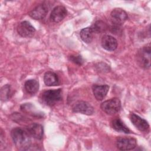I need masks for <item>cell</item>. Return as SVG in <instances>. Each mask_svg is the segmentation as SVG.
Segmentation results:
<instances>
[{"instance_id":"1","label":"cell","mask_w":151,"mask_h":151,"mask_svg":"<svg viewBox=\"0 0 151 151\" xmlns=\"http://www.w3.org/2000/svg\"><path fill=\"white\" fill-rule=\"evenodd\" d=\"M11 137L16 147L22 150H29L31 147V135L27 130L21 128H14L11 131Z\"/></svg>"},{"instance_id":"2","label":"cell","mask_w":151,"mask_h":151,"mask_svg":"<svg viewBox=\"0 0 151 151\" xmlns=\"http://www.w3.org/2000/svg\"><path fill=\"white\" fill-rule=\"evenodd\" d=\"M41 99L47 106H54L62 99V90L59 88L44 91L41 94Z\"/></svg>"},{"instance_id":"3","label":"cell","mask_w":151,"mask_h":151,"mask_svg":"<svg viewBox=\"0 0 151 151\" xmlns=\"http://www.w3.org/2000/svg\"><path fill=\"white\" fill-rule=\"evenodd\" d=\"M150 44L142 47L137 53V62L144 68H149L150 66Z\"/></svg>"},{"instance_id":"4","label":"cell","mask_w":151,"mask_h":151,"mask_svg":"<svg viewBox=\"0 0 151 151\" xmlns=\"http://www.w3.org/2000/svg\"><path fill=\"white\" fill-rule=\"evenodd\" d=\"M100 107L107 114L113 115L120 111L121 109V102L118 98H112L103 102Z\"/></svg>"},{"instance_id":"5","label":"cell","mask_w":151,"mask_h":151,"mask_svg":"<svg viewBox=\"0 0 151 151\" xmlns=\"http://www.w3.org/2000/svg\"><path fill=\"white\" fill-rule=\"evenodd\" d=\"M137 145L136 139L132 137H120L117 139L116 146L120 150L134 149Z\"/></svg>"},{"instance_id":"6","label":"cell","mask_w":151,"mask_h":151,"mask_svg":"<svg viewBox=\"0 0 151 151\" xmlns=\"http://www.w3.org/2000/svg\"><path fill=\"white\" fill-rule=\"evenodd\" d=\"M17 31L19 35L24 38L32 37L35 32V28L28 21L21 22L18 26Z\"/></svg>"},{"instance_id":"7","label":"cell","mask_w":151,"mask_h":151,"mask_svg":"<svg viewBox=\"0 0 151 151\" xmlns=\"http://www.w3.org/2000/svg\"><path fill=\"white\" fill-rule=\"evenodd\" d=\"M73 110L76 113H80L86 115H91L94 113L93 107L87 101H78L73 106Z\"/></svg>"},{"instance_id":"8","label":"cell","mask_w":151,"mask_h":151,"mask_svg":"<svg viewBox=\"0 0 151 151\" xmlns=\"http://www.w3.org/2000/svg\"><path fill=\"white\" fill-rule=\"evenodd\" d=\"M111 22L116 25L119 26L123 24L128 18L126 11L121 8H115L111 12Z\"/></svg>"},{"instance_id":"9","label":"cell","mask_w":151,"mask_h":151,"mask_svg":"<svg viewBox=\"0 0 151 151\" xmlns=\"http://www.w3.org/2000/svg\"><path fill=\"white\" fill-rule=\"evenodd\" d=\"M130 120L133 124L141 132H147L149 129V124L144 119L138 115L132 113L130 116Z\"/></svg>"},{"instance_id":"10","label":"cell","mask_w":151,"mask_h":151,"mask_svg":"<svg viewBox=\"0 0 151 151\" xmlns=\"http://www.w3.org/2000/svg\"><path fill=\"white\" fill-rule=\"evenodd\" d=\"M67 14L66 8L64 6L58 5L52 10L50 14V19L52 22H59L66 17Z\"/></svg>"},{"instance_id":"11","label":"cell","mask_w":151,"mask_h":151,"mask_svg":"<svg viewBox=\"0 0 151 151\" xmlns=\"http://www.w3.org/2000/svg\"><path fill=\"white\" fill-rule=\"evenodd\" d=\"M48 13V7L46 5L39 4L31 10L29 15L34 19H41L44 18Z\"/></svg>"},{"instance_id":"12","label":"cell","mask_w":151,"mask_h":151,"mask_svg":"<svg viewBox=\"0 0 151 151\" xmlns=\"http://www.w3.org/2000/svg\"><path fill=\"white\" fill-rule=\"evenodd\" d=\"M101 46L107 51H113L117 47V41L115 38L110 35H106L102 37Z\"/></svg>"},{"instance_id":"13","label":"cell","mask_w":151,"mask_h":151,"mask_svg":"<svg viewBox=\"0 0 151 151\" xmlns=\"http://www.w3.org/2000/svg\"><path fill=\"white\" fill-rule=\"evenodd\" d=\"M27 130L31 135V136L34 138L41 140L42 138L44 130L43 127L38 123H32L28 126Z\"/></svg>"},{"instance_id":"14","label":"cell","mask_w":151,"mask_h":151,"mask_svg":"<svg viewBox=\"0 0 151 151\" xmlns=\"http://www.w3.org/2000/svg\"><path fill=\"white\" fill-rule=\"evenodd\" d=\"M93 94L95 98L98 101H101L106 96L109 87V86L105 85H93L92 87Z\"/></svg>"},{"instance_id":"15","label":"cell","mask_w":151,"mask_h":151,"mask_svg":"<svg viewBox=\"0 0 151 151\" xmlns=\"http://www.w3.org/2000/svg\"><path fill=\"white\" fill-rule=\"evenodd\" d=\"M44 81L48 86H58L59 84V79L57 75L52 71H47L45 73Z\"/></svg>"},{"instance_id":"16","label":"cell","mask_w":151,"mask_h":151,"mask_svg":"<svg viewBox=\"0 0 151 151\" xmlns=\"http://www.w3.org/2000/svg\"><path fill=\"white\" fill-rule=\"evenodd\" d=\"M94 31L91 27H86L82 29L80 31V35L81 40L86 43H90L93 38Z\"/></svg>"},{"instance_id":"17","label":"cell","mask_w":151,"mask_h":151,"mask_svg":"<svg viewBox=\"0 0 151 151\" xmlns=\"http://www.w3.org/2000/svg\"><path fill=\"white\" fill-rule=\"evenodd\" d=\"M112 127L116 131L119 132H123L124 133H130V130L124 124V123L119 119H116L111 122Z\"/></svg>"},{"instance_id":"18","label":"cell","mask_w":151,"mask_h":151,"mask_svg":"<svg viewBox=\"0 0 151 151\" xmlns=\"http://www.w3.org/2000/svg\"><path fill=\"white\" fill-rule=\"evenodd\" d=\"M24 87L25 89L28 93L34 94L36 93L38 90L39 83L37 80L31 79L25 81Z\"/></svg>"},{"instance_id":"19","label":"cell","mask_w":151,"mask_h":151,"mask_svg":"<svg viewBox=\"0 0 151 151\" xmlns=\"http://www.w3.org/2000/svg\"><path fill=\"white\" fill-rule=\"evenodd\" d=\"M94 32L97 33H101L103 32H104L107 27L105 22H103L102 21H96L94 25L91 27Z\"/></svg>"},{"instance_id":"20","label":"cell","mask_w":151,"mask_h":151,"mask_svg":"<svg viewBox=\"0 0 151 151\" xmlns=\"http://www.w3.org/2000/svg\"><path fill=\"white\" fill-rule=\"evenodd\" d=\"M11 87L9 84L4 86L1 90V98L2 100H6L9 97Z\"/></svg>"},{"instance_id":"21","label":"cell","mask_w":151,"mask_h":151,"mask_svg":"<svg viewBox=\"0 0 151 151\" xmlns=\"http://www.w3.org/2000/svg\"><path fill=\"white\" fill-rule=\"evenodd\" d=\"M69 59L71 61H72L74 64H76L77 65H81L84 63L83 58L80 55H71V56H70Z\"/></svg>"}]
</instances>
